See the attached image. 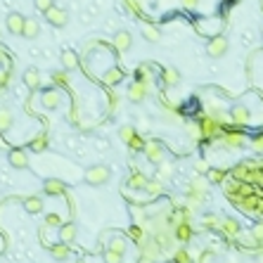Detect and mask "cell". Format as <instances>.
Listing matches in <instances>:
<instances>
[{
    "label": "cell",
    "mask_w": 263,
    "mask_h": 263,
    "mask_svg": "<svg viewBox=\"0 0 263 263\" xmlns=\"http://www.w3.org/2000/svg\"><path fill=\"white\" fill-rule=\"evenodd\" d=\"M197 128H199V138L204 140V142L221 140V138H223V133L228 131V128L221 124V119H216V116H201Z\"/></svg>",
    "instance_id": "obj_1"
},
{
    "label": "cell",
    "mask_w": 263,
    "mask_h": 263,
    "mask_svg": "<svg viewBox=\"0 0 263 263\" xmlns=\"http://www.w3.org/2000/svg\"><path fill=\"white\" fill-rule=\"evenodd\" d=\"M109 178H112V171H109V166H104V164H95V166H90V169L85 171V176H83L85 183L93 185V187L104 185Z\"/></svg>",
    "instance_id": "obj_2"
},
{
    "label": "cell",
    "mask_w": 263,
    "mask_h": 263,
    "mask_svg": "<svg viewBox=\"0 0 263 263\" xmlns=\"http://www.w3.org/2000/svg\"><path fill=\"white\" fill-rule=\"evenodd\" d=\"M221 145L225 149H230V152H237V149H244L247 145V135L242 133V128H228L223 133V138H221Z\"/></svg>",
    "instance_id": "obj_3"
},
{
    "label": "cell",
    "mask_w": 263,
    "mask_h": 263,
    "mask_svg": "<svg viewBox=\"0 0 263 263\" xmlns=\"http://www.w3.org/2000/svg\"><path fill=\"white\" fill-rule=\"evenodd\" d=\"M228 116H230V124L235 126V128H244V126L251 121V112H249V107L247 104H242V102L232 104Z\"/></svg>",
    "instance_id": "obj_4"
},
{
    "label": "cell",
    "mask_w": 263,
    "mask_h": 263,
    "mask_svg": "<svg viewBox=\"0 0 263 263\" xmlns=\"http://www.w3.org/2000/svg\"><path fill=\"white\" fill-rule=\"evenodd\" d=\"M142 154L147 156L149 164H154L159 166L162 162H166V149H164L162 142H156V140H147V145H145V152Z\"/></svg>",
    "instance_id": "obj_5"
},
{
    "label": "cell",
    "mask_w": 263,
    "mask_h": 263,
    "mask_svg": "<svg viewBox=\"0 0 263 263\" xmlns=\"http://www.w3.org/2000/svg\"><path fill=\"white\" fill-rule=\"evenodd\" d=\"M228 47H230V40L225 38V36H216V38L209 40V45H206V55L214 57V60H221V57L228 52Z\"/></svg>",
    "instance_id": "obj_6"
},
{
    "label": "cell",
    "mask_w": 263,
    "mask_h": 263,
    "mask_svg": "<svg viewBox=\"0 0 263 263\" xmlns=\"http://www.w3.org/2000/svg\"><path fill=\"white\" fill-rule=\"evenodd\" d=\"M62 100H64V95L60 88H47V90L40 93V104L45 109H57L62 104Z\"/></svg>",
    "instance_id": "obj_7"
},
{
    "label": "cell",
    "mask_w": 263,
    "mask_h": 263,
    "mask_svg": "<svg viewBox=\"0 0 263 263\" xmlns=\"http://www.w3.org/2000/svg\"><path fill=\"white\" fill-rule=\"evenodd\" d=\"M147 90H149V85L140 83V81H133L128 85V90H126V97L131 102H135V104H140V102H145V97H147Z\"/></svg>",
    "instance_id": "obj_8"
},
{
    "label": "cell",
    "mask_w": 263,
    "mask_h": 263,
    "mask_svg": "<svg viewBox=\"0 0 263 263\" xmlns=\"http://www.w3.org/2000/svg\"><path fill=\"white\" fill-rule=\"evenodd\" d=\"M218 230L223 232L225 237H240V232H242V225L237 218H221V225H218Z\"/></svg>",
    "instance_id": "obj_9"
},
{
    "label": "cell",
    "mask_w": 263,
    "mask_h": 263,
    "mask_svg": "<svg viewBox=\"0 0 263 263\" xmlns=\"http://www.w3.org/2000/svg\"><path fill=\"white\" fill-rule=\"evenodd\" d=\"M140 251H142V256H145L147 261H154V258H159V256H162L164 249L156 244V240H149V237H145V240L140 242Z\"/></svg>",
    "instance_id": "obj_10"
},
{
    "label": "cell",
    "mask_w": 263,
    "mask_h": 263,
    "mask_svg": "<svg viewBox=\"0 0 263 263\" xmlns=\"http://www.w3.org/2000/svg\"><path fill=\"white\" fill-rule=\"evenodd\" d=\"M261 201H263L261 194H258V192H251V194H247V197H240V199H235V204H237L240 209H244V211H258Z\"/></svg>",
    "instance_id": "obj_11"
},
{
    "label": "cell",
    "mask_w": 263,
    "mask_h": 263,
    "mask_svg": "<svg viewBox=\"0 0 263 263\" xmlns=\"http://www.w3.org/2000/svg\"><path fill=\"white\" fill-rule=\"evenodd\" d=\"M8 162H10V166H15V169H26V166H29V152L15 147L12 152H8Z\"/></svg>",
    "instance_id": "obj_12"
},
{
    "label": "cell",
    "mask_w": 263,
    "mask_h": 263,
    "mask_svg": "<svg viewBox=\"0 0 263 263\" xmlns=\"http://www.w3.org/2000/svg\"><path fill=\"white\" fill-rule=\"evenodd\" d=\"M24 85L29 88V90H38L40 83H43V76H40V71L36 67H29V69L24 71Z\"/></svg>",
    "instance_id": "obj_13"
},
{
    "label": "cell",
    "mask_w": 263,
    "mask_h": 263,
    "mask_svg": "<svg viewBox=\"0 0 263 263\" xmlns=\"http://www.w3.org/2000/svg\"><path fill=\"white\" fill-rule=\"evenodd\" d=\"M45 17H47V22L52 24V26H64V24L69 22V12H67L64 8H57V5H55L52 10H47Z\"/></svg>",
    "instance_id": "obj_14"
},
{
    "label": "cell",
    "mask_w": 263,
    "mask_h": 263,
    "mask_svg": "<svg viewBox=\"0 0 263 263\" xmlns=\"http://www.w3.org/2000/svg\"><path fill=\"white\" fill-rule=\"evenodd\" d=\"M147 183H149V178L142 171H133L131 176H128V180H126V187H128V190H142V192H145Z\"/></svg>",
    "instance_id": "obj_15"
},
{
    "label": "cell",
    "mask_w": 263,
    "mask_h": 263,
    "mask_svg": "<svg viewBox=\"0 0 263 263\" xmlns=\"http://www.w3.org/2000/svg\"><path fill=\"white\" fill-rule=\"evenodd\" d=\"M24 22H26V17H22L19 12H10L8 19H5V24H8V31L15 33V36H22L24 31Z\"/></svg>",
    "instance_id": "obj_16"
},
{
    "label": "cell",
    "mask_w": 263,
    "mask_h": 263,
    "mask_svg": "<svg viewBox=\"0 0 263 263\" xmlns=\"http://www.w3.org/2000/svg\"><path fill=\"white\" fill-rule=\"evenodd\" d=\"M76 235H78V228H76V223H74V221L60 225V242H64V244H71V242L76 240Z\"/></svg>",
    "instance_id": "obj_17"
},
{
    "label": "cell",
    "mask_w": 263,
    "mask_h": 263,
    "mask_svg": "<svg viewBox=\"0 0 263 263\" xmlns=\"http://www.w3.org/2000/svg\"><path fill=\"white\" fill-rule=\"evenodd\" d=\"M64 190H67V185L60 178H47L43 183V192L50 194V197H60V194H64Z\"/></svg>",
    "instance_id": "obj_18"
},
{
    "label": "cell",
    "mask_w": 263,
    "mask_h": 263,
    "mask_svg": "<svg viewBox=\"0 0 263 263\" xmlns=\"http://www.w3.org/2000/svg\"><path fill=\"white\" fill-rule=\"evenodd\" d=\"M114 47L119 52H126V50H131L133 47V36L131 31H116L114 36Z\"/></svg>",
    "instance_id": "obj_19"
},
{
    "label": "cell",
    "mask_w": 263,
    "mask_h": 263,
    "mask_svg": "<svg viewBox=\"0 0 263 263\" xmlns=\"http://www.w3.org/2000/svg\"><path fill=\"white\" fill-rule=\"evenodd\" d=\"M162 83L166 85V88H176V85L180 83V71L176 69V67H166V69H162Z\"/></svg>",
    "instance_id": "obj_20"
},
{
    "label": "cell",
    "mask_w": 263,
    "mask_h": 263,
    "mask_svg": "<svg viewBox=\"0 0 263 263\" xmlns=\"http://www.w3.org/2000/svg\"><path fill=\"white\" fill-rule=\"evenodd\" d=\"M38 33H40V22H38V19H26V22H24L22 38L33 40V38H38Z\"/></svg>",
    "instance_id": "obj_21"
},
{
    "label": "cell",
    "mask_w": 263,
    "mask_h": 263,
    "mask_svg": "<svg viewBox=\"0 0 263 263\" xmlns=\"http://www.w3.org/2000/svg\"><path fill=\"white\" fill-rule=\"evenodd\" d=\"M173 232H176V240L183 242V244L192 240V235H194V230H192V225H190V221H185V223L176 225V228H173Z\"/></svg>",
    "instance_id": "obj_22"
},
{
    "label": "cell",
    "mask_w": 263,
    "mask_h": 263,
    "mask_svg": "<svg viewBox=\"0 0 263 263\" xmlns=\"http://www.w3.org/2000/svg\"><path fill=\"white\" fill-rule=\"evenodd\" d=\"M173 176H176V166H173L171 162H162L159 166H156V178L162 180V183H169Z\"/></svg>",
    "instance_id": "obj_23"
},
{
    "label": "cell",
    "mask_w": 263,
    "mask_h": 263,
    "mask_svg": "<svg viewBox=\"0 0 263 263\" xmlns=\"http://www.w3.org/2000/svg\"><path fill=\"white\" fill-rule=\"evenodd\" d=\"M12 126H15V114H12V109L0 107V133H8Z\"/></svg>",
    "instance_id": "obj_24"
},
{
    "label": "cell",
    "mask_w": 263,
    "mask_h": 263,
    "mask_svg": "<svg viewBox=\"0 0 263 263\" xmlns=\"http://www.w3.org/2000/svg\"><path fill=\"white\" fill-rule=\"evenodd\" d=\"M142 36H145V40H149V43H159L162 40V31L156 29L154 24H149V22H142Z\"/></svg>",
    "instance_id": "obj_25"
},
{
    "label": "cell",
    "mask_w": 263,
    "mask_h": 263,
    "mask_svg": "<svg viewBox=\"0 0 263 263\" xmlns=\"http://www.w3.org/2000/svg\"><path fill=\"white\" fill-rule=\"evenodd\" d=\"M152 74H154V69H152V67H149V64H140L138 69H135V81H140V83H145V85H149L152 83Z\"/></svg>",
    "instance_id": "obj_26"
},
{
    "label": "cell",
    "mask_w": 263,
    "mask_h": 263,
    "mask_svg": "<svg viewBox=\"0 0 263 263\" xmlns=\"http://www.w3.org/2000/svg\"><path fill=\"white\" fill-rule=\"evenodd\" d=\"M102 81H104L107 85L121 83V81H124V71L119 69V67H112V69H107L104 74H102Z\"/></svg>",
    "instance_id": "obj_27"
},
{
    "label": "cell",
    "mask_w": 263,
    "mask_h": 263,
    "mask_svg": "<svg viewBox=\"0 0 263 263\" xmlns=\"http://www.w3.org/2000/svg\"><path fill=\"white\" fill-rule=\"evenodd\" d=\"M50 256H52L55 261H67L69 258V244H64V242H57L50 247Z\"/></svg>",
    "instance_id": "obj_28"
},
{
    "label": "cell",
    "mask_w": 263,
    "mask_h": 263,
    "mask_svg": "<svg viewBox=\"0 0 263 263\" xmlns=\"http://www.w3.org/2000/svg\"><path fill=\"white\" fill-rule=\"evenodd\" d=\"M185 194H206V183H204V178L197 176V178L190 180V183H187Z\"/></svg>",
    "instance_id": "obj_29"
},
{
    "label": "cell",
    "mask_w": 263,
    "mask_h": 263,
    "mask_svg": "<svg viewBox=\"0 0 263 263\" xmlns=\"http://www.w3.org/2000/svg\"><path fill=\"white\" fill-rule=\"evenodd\" d=\"M22 204H24V209H26V214H40L43 211V199L40 197H26Z\"/></svg>",
    "instance_id": "obj_30"
},
{
    "label": "cell",
    "mask_w": 263,
    "mask_h": 263,
    "mask_svg": "<svg viewBox=\"0 0 263 263\" xmlns=\"http://www.w3.org/2000/svg\"><path fill=\"white\" fill-rule=\"evenodd\" d=\"M62 67L67 71L76 69V67H78V55L71 52V50H64V52H62Z\"/></svg>",
    "instance_id": "obj_31"
},
{
    "label": "cell",
    "mask_w": 263,
    "mask_h": 263,
    "mask_svg": "<svg viewBox=\"0 0 263 263\" xmlns=\"http://www.w3.org/2000/svg\"><path fill=\"white\" fill-rule=\"evenodd\" d=\"M107 249L116 251V254H126V249H128V242H126L121 235H114V237L109 240V247H107Z\"/></svg>",
    "instance_id": "obj_32"
},
{
    "label": "cell",
    "mask_w": 263,
    "mask_h": 263,
    "mask_svg": "<svg viewBox=\"0 0 263 263\" xmlns=\"http://www.w3.org/2000/svg\"><path fill=\"white\" fill-rule=\"evenodd\" d=\"M145 192H147V197H156V194L164 192V183L159 178H149L147 187H145Z\"/></svg>",
    "instance_id": "obj_33"
},
{
    "label": "cell",
    "mask_w": 263,
    "mask_h": 263,
    "mask_svg": "<svg viewBox=\"0 0 263 263\" xmlns=\"http://www.w3.org/2000/svg\"><path fill=\"white\" fill-rule=\"evenodd\" d=\"M135 135H138V128H135V126H121V128H119V138L124 140L126 145H128Z\"/></svg>",
    "instance_id": "obj_34"
},
{
    "label": "cell",
    "mask_w": 263,
    "mask_h": 263,
    "mask_svg": "<svg viewBox=\"0 0 263 263\" xmlns=\"http://www.w3.org/2000/svg\"><path fill=\"white\" fill-rule=\"evenodd\" d=\"M52 83L57 85V88H67V85H69V76H67V69L52 71Z\"/></svg>",
    "instance_id": "obj_35"
},
{
    "label": "cell",
    "mask_w": 263,
    "mask_h": 263,
    "mask_svg": "<svg viewBox=\"0 0 263 263\" xmlns=\"http://www.w3.org/2000/svg\"><path fill=\"white\" fill-rule=\"evenodd\" d=\"M145 145H147V140L142 138V133H138V135L128 142V149H133V152H145Z\"/></svg>",
    "instance_id": "obj_36"
},
{
    "label": "cell",
    "mask_w": 263,
    "mask_h": 263,
    "mask_svg": "<svg viewBox=\"0 0 263 263\" xmlns=\"http://www.w3.org/2000/svg\"><path fill=\"white\" fill-rule=\"evenodd\" d=\"M29 147H31L33 152H43V149L47 147V138H45V135H43V133H40L38 138H33L31 142H29Z\"/></svg>",
    "instance_id": "obj_37"
},
{
    "label": "cell",
    "mask_w": 263,
    "mask_h": 263,
    "mask_svg": "<svg viewBox=\"0 0 263 263\" xmlns=\"http://www.w3.org/2000/svg\"><path fill=\"white\" fill-rule=\"evenodd\" d=\"M206 178H209V183L218 185V183H223V180H225V171H221V169H209Z\"/></svg>",
    "instance_id": "obj_38"
},
{
    "label": "cell",
    "mask_w": 263,
    "mask_h": 263,
    "mask_svg": "<svg viewBox=\"0 0 263 263\" xmlns=\"http://www.w3.org/2000/svg\"><path fill=\"white\" fill-rule=\"evenodd\" d=\"M102 258H104V263H124V254H116L112 249H104Z\"/></svg>",
    "instance_id": "obj_39"
},
{
    "label": "cell",
    "mask_w": 263,
    "mask_h": 263,
    "mask_svg": "<svg viewBox=\"0 0 263 263\" xmlns=\"http://www.w3.org/2000/svg\"><path fill=\"white\" fill-rule=\"evenodd\" d=\"M173 263H192V258H190V254H187L185 247L176 249V256H173Z\"/></svg>",
    "instance_id": "obj_40"
},
{
    "label": "cell",
    "mask_w": 263,
    "mask_h": 263,
    "mask_svg": "<svg viewBox=\"0 0 263 263\" xmlns=\"http://www.w3.org/2000/svg\"><path fill=\"white\" fill-rule=\"evenodd\" d=\"M201 223H204V228H218V225H221V218H218L216 214H204Z\"/></svg>",
    "instance_id": "obj_41"
},
{
    "label": "cell",
    "mask_w": 263,
    "mask_h": 263,
    "mask_svg": "<svg viewBox=\"0 0 263 263\" xmlns=\"http://www.w3.org/2000/svg\"><path fill=\"white\" fill-rule=\"evenodd\" d=\"M33 3H36V10H38V12H43V15H45L47 10L55 8V0H33Z\"/></svg>",
    "instance_id": "obj_42"
},
{
    "label": "cell",
    "mask_w": 263,
    "mask_h": 263,
    "mask_svg": "<svg viewBox=\"0 0 263 263\" xmlns=\"http://www.w3.org/2000/svg\"><path fill=\"white\" fill-rule=\"evenodd\" d=\"M251 237L256 240V244H261L263 242V223H256L254 228H251Z\"/></svg>",
    "instance_id": "obj_43"
},
{
    "label": "cell",
    "mask_w": 263,
    "mask_h": 263,
    "mask_svg": "<svg viewBox=\"0 0 263 263\" xmlns=\"http://www.w3.org/2000/svg\"><path fill=\"white\" fill-rule=\"evenodd\" d=\"M124 5H126L128 10H131V12H133L135 17L142 15V10H140V5H138V0H124Z\"/></svg>",
    "instance_id": "obj_44"
},
{
    "label": "cell",
    "mask_w": 263,
    "mask_h": 263,
    "mask_svg": "<svg viewBox=\"0 0 263 263\" xmlns=\"http://www.w3.org/2000/svg\"><path fill=\"white\" fill-rule=\"evenodd\" d=\"M251 147H254L256 152H263V133H256L254 138H251Z\"/></svg>",
    "instance_id": "obj_45"
},
{
    "label": "cell",
    "mask_w": 263,
    "mask_h": 263,
    "mask_svg": "<svg viewBox=\"0 0 263 263\" xmlns=\"http://www.w3.org/2000/svg\"><path fill=\"white\" fill-rule=\"evenodd\" d=\"M194 171H197L199 176H206V173H209V164H206V162H201V159H199V162L194 164Z\"/></svg>",
    "instance_id": "obj_46"
},
{
    "label": "cell",
    "mask_w": 263,
    "mask_h": 263,
    "mask_svg": "<svg viewBox=\"0 0 263 263\" xmlns=\"http://www.w3.org/2000/svg\"><path fill=\"white\" fill-rule=\"evenodd\" d=\"M45 223H47V225H62V221H60V216H57V214H47V216H45Z\"/></svg>",
    "instance_id": "obj_47"
},
{
    "label": "cell",
    "mask_w": 263,
    "mask_h": 263,
    "mask_svg": "<svg viewBox=\"0 0 263 263\" xmlns=\"http://www.w3.org/2000/svg\"><path fill=\"white\" fill-rule=\"evenodd\" d=\"M183 5H185L187 10H194L197 5H199V0H183Z\"/></svg>",
    "instance_id": "obj_48"
},
{
    "label": "cell",
    "mask_w": 263,
    "mask_h": 263,
    "mask_svg": "<svg viewBox=\"0 0 263 263\" xmlns=\"http://www.w3.org/2000/svg\"><path fill=\"white\" fill-rule=\"evenodd\" d=\"M8 76H10V74H5V71L0 74V85H5V83H8Z\"/></svg>",
    "instance_id": "obj_49"
},
{
    "label": "cell",
    "mask_w": 263,
    "mask_h": 263,
    "mask_svg": "<svg viewBox=\"0 0 263 263\" xmlns=\"http://www.w3.org/2000/svg\"><path fill=\"white\" fill-rule=\"evenodd\" d=\"M211 261V254H204L201 256V263H209Z\"/></svg>",
    "instance_id": "obj_50"
},
{
    "label": "cell",
    "mask_w": 263,
    "mask_h": 263,
    "mask_svg": "<svg viewBox=\"0 0 263 263\" xmlns=\"http://www.w3.org/2000/svg\"><path fill=\"white\" fill-rule=\"evenodd\" d=\"M3 57H5V50H3V47H0V60H3Z\"/></svg>",
    "instance_id": "obj_51"
},
{
    "label": "cell",
    "mask_w": 263,
    "mask_h": 263,
    "mask_svg": "<svg viewBox=\"0 0 263 263\" xmlns=\"http://www.w3.org/2000/svg\"><path fill=\"white\" fill-rule=\"evenodd\" d=\"M140 263H154V261H147V258H142V261H140Z\"/></svg>",
    "instance_id": "obj_52"
},
{
    "label": "cell",
    "mask_w": 263,
    "mask_h": 263,
    "mask_svg": "<svg viewBox=\"0 0 263 263\" xmlns=\"http://www.w3.org/2000/svg\"><path fill=\"white\" fill-rule=\"evenodd\" d=\"M261 38H263V24H261Z\"/></svg>",
    "instance_id": "obj_53"
}]
</instances>
